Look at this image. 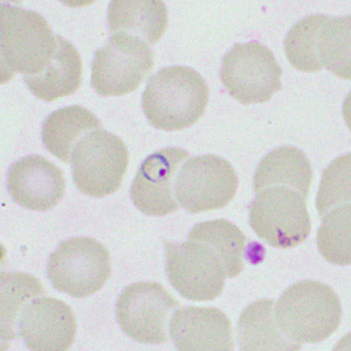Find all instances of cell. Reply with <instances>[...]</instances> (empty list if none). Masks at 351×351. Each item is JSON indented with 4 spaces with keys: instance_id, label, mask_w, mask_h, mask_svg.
Listing matches in <instances>:
<instances>
[{
    "instance_id": "7a4b0ae2",
    "label": "cell",
    "mask_w": 351,
    "mask_h": 351,
    "mask_svg": "<svg viewBox=\"0 0 351 351\" xmlns=\"http://www.w3.org/2000/svg\"><path fill=\"white\" fill-rule=\"evenodd\" d=\"M280 330L295 343H319L329 339L342 319L335 291L319 281H300L282 293L276 304Z\"/></svg>"
},
{
    "instance_id": "603a6c76",
    "label": "cell",
    "mask_w": 351,
    "mask_h": 351,
    "mask_svg": "<svg viewBox=\"0 0 351 351\" xmlns=\"http://www.w3.org/2000/svg\"><path fill=\"white\" fill-rule=\"evenodd\" d=\"M329 16L314 14L298 21L285 39V51L289 62L300 72L316 73L322 69L317 44L319 33Z\"/></svg>"
},
{
    "instance_id": "5b68a950",
    "label": "cell",
    "mask_w": 351,
    "mask_h": 351,
    "mask_svg": "<svg viewBox=\"0 0 351 351\" xmlns=\"http://www.w3.org/2000/svg\"><path fill=\"white\" fill-rule=\"evenodd\" d=\"M129 164V152L119 136L95 130L79 141L73 150L72 173L76 188L93 198L117 191Z\"/></svg>"
},
{
    "instance_id": "4fadbf2b",
    "label": "cell",
    "mask_w": 351,
    "mask_h": 351,
    "mask_svg": "<svg viewBox=\"0 0 351 351\" xmlns=\"http://www.w3.org/2000/svg\"><path fill=\"white\" fill-rule=\"evenodd\" d=\"M190 154L180 148H165L148 156L132 180V203L144 215L163 217L178 210L172 185L184 160Z\"/></svg>"
},
{
    "instance_id": "ba28073f",
    "label": "cell",
    "mask_w": 351,
    "mask_h": 351,
    "mask_svg": "<svg viewBox=\"0 0 351 351\" xmlns=\"http://www.w3.org/2000/svg\"><path fill=\"white\" fill-rule=\"evenodd\" d=\"M154 67V52L145 41L120 32L95 52L92 87L101 96H123L137 90Z\"/></svg>"
},
{
    "instance_id": "e0dca14e",
    "label": "cell",
    "mask_w": 351,
    "mask_h": 351,
    "mask_svg": "<svg viewBox=\"0 0 351 351\" xmlns=\"http://www.w3.org/2000/svg\"><path fill=\"white\" fill-rule=\"evenodd\" d=\"M313 182V169L304 152L294 147H280L265 156L256 169L254 192L271 186H285L307 199Z\"/></svg>"
},
{
    "instance_id": "2e32d148",
    "label": "cell",
    "mask_w": 351,
    "mask_h": 351,
    "mask_svg": "<svg viewBox=\"0 0 351 351\" xmlns=\"http://www.w3.org/2000/svg\"><path fill=\"white\" fill-rule=\"evenodd\" d=\"M56 52L45 71L36 75H25V84L33 95L52 102L73 95L82 82V60L75 46L56 36Z\"/></svg>"
},
{
    "instance_id": "6da1fadb",
    "label": "cell",
    "mask_w": 351,
    "mask_h": 351,
    "mask_svg": "<svg viewBox=\"0 0 351 351\" xmlns=\"http://www.w3.org/2000/svg\"><path fill=\"white\" fill-rule=\"evenodd\" d=\"M208 87L191 67L163 68L149 79L142 96V108L149 122L160 130H184L204 115Z\"/></svg>"
},
{
    "instance_id": "30bf717a",
    "label": "cell",
    "mask_w": 351,
    "mask_h": 351,
    "mask_svg": "<svg viewBox=\"0 0 351 351\" xmlns=\"http://www.w3.org/2000/svg\"><path fill=\"white\" fill-rule=\"evenodd\" d=\"M180 302L157 282H137L125 288L116 304L121 329L136 342L163 344L169 341V319Z\"/></svg>"
},
{
    "instance_id": "7c38bea8",
    "label": "cell",
    "mask_w": 351,
    "mask_h": 351,
    "mask_svg": "<svg viewBox=\"0 0 351 351\" xmlns=\"http://www.w3.org/2000/svg\"><path fill=\"white\" fill-rule=\"evenodd\" d=\"M76 328L74 313L66 302L39 296L23 308L16 337L29 350L66 351L75 339Z\"/></svg>"
},
{
    "instance_id": "44dd1931",
    "label": "cell",
    "mask_w": 351,
    "mask_h": 351,
    "mask_svg": "<svg viewBox=\"0 0 351 351\" xmlns=\"http://www.w3.org/2000/svg\"><path fill=\"white\" fill-rule=\"evenodd\" d=\"M190 241L205 243L223 263L226 276H239L248 258V238L230 220L216 219L197 223L189 234Z\"/></svg>"
},
{
    "instance_id": "8992f818",
    "label": "cell",
    "mask_w": 351,
    "mask_h": 351,
    "mask_svg": "<svg viewBox=\"0 0 351 351\" xmlns=\"http://www.w3.org/2000/svg\"><path fill=\"white\" fill-rule=\"evenodd\" d=\"M250 225L260 239L281 250L304 243L311 231L306 199L285 186H271L256 193L250 205Z\"/></svg>"
},
{
    "instance_id": "d6986e66",
    "label": "cell",
    "mask_w": 351,
    "mask_h": 351,
    "mask_svg": "<svg viewBox=\"0 0 351 351\" xmlns=\"http://www.w3.org/2000/svg\"><path fill=\"white\" fill-rule=\"evenodd\" d=\"M274 309L276 302L265 299L253 302L243 311L237 328L240 350H300L302 348L280 330Z\"/></svg>"
},
{
    "instance_id": "9c48e42d",
    "label": "cell",
    "mask_w": 351,
    "mask_h": 351,
    "mask_svg": "<svg viewBox=\"0 0 351 351\" xmlns=\"http://www.w3.org/2000/svg\"><path fill=\"white\" fill-rule=\"evenodd\" d=\"M239 180L232 164L223 157H192L180 167L175 195L190 213L219 210L236 196Z\"/></svg>"
},
{
    "instance_id": "7402d4cb",
    "label": "cell",
    "mask_w": 351,
    "mask_h": 351,
    "mask_svg": "<svg viewBox=\"0 0 351 351\" xmlns=\"http://www.w3.org/2000/svg\"><path fill=\"white\" fill-rule=\"evenodd\" d=\"M46 295L36 276L23 271L1 273V341L16 339L14 330L21 311L31 300Z\"/></svg>"
},
{
    "instance_id": "cb8c5ba5",
    "label": "cell",
    "mask_w": 351,
    "mask_h": 351,
    "mask_svg": "<svg viewBox=\"0 0 351 351\" xmlns=\"http://www.w3.org/2000/svg\"><path fill=\"white\" fill-rule=\"evenodd\" d=\"M350 16L329 18L319 33L317 53L322 67L350 80Z\"/></svg>"
},
{
    "instance_id": "ac0fdd59",
    "label": "cell",
    "mask_w": 351,
    "mask_h": 351,
    "mask_svg": "<svg viewBox=\"0 0 351 351\" xmlns=\"http://www.w3.org/2000/svg\"><path fill=\"white\" fill-rule=\"evenodd\" d=\"M108 25L112 34L140 36L154 45L168 26V10L160 0H114L109 4Z\"/></svg>"
},
{
    "instance_id": "9a60e30c",
    "label": "cell",
    "mask_w": 351,
    "mask_h": 351,
    "mask_svg": "<svg viewBox=\"0 0 351 351\" xmlns=\"http://www.w3.org/2000/svg\"><path fill=\"white\" fill-rule=\"evenodd\" d=\"M231 322L218 308H180L171 316L170 336L182 351H231Z\"/></svg>"
},
{
    "instance_id": "484cf974",
    "label": "cell",
    "mask_w": 351,
    "mask_h": 351,
    "mask_svg": "<svg viewBox=\"0 0 351 351\" xmlns=\"http://www.w3.org/2000/svg\"><path fill=\"white\" fill-rule=\"evenodd\" d=\"M351 155L341 156L332 160L324 171L319 184L316 208L319 218H324L328 212L351 200Z\"/></svg>"
},
{
    "instance_id": "277c9868",
    "label": "cell",
    "mask_w": 351,
    "mask_h": 351,
    "mask_svg": "<svg viewBox=\"0 0 351 351\" xmlns=\"http://www.w3.org/2000/svg\"><path fill=\"white\" fill-rule=\"evenodd\" d=\"M110 276L108 250L89 237L64 240L48 259L47 276L53 287L75 299L95 294Z\"/></svg>"
},
{
    "instance_id": "ffe728a7",
    "label": "cell",
    "mask_w": 351,
    "mask_h": 351,
    "mask_svg": "<svg viewBox=\"0 0 351 351\" xmlns=\"http://www.w3.org/2000/svg\"><path fill=\"white\" fill-rule=\"evenodd\" d=\"M102 124L92 112L81 106L58 109L45 120L41 137L45 148L62 162H69L81 136L101 130Z\"/></svg>"
},
{
    "instance_id": "3957f363",
    "label": "cell",
    "mask_w": 351,
    "mask_h": 351,
    "mask_svg": "<svg viewBox=\"0 0 351 351\" xmlns=\"http://www.w3.org/2000/svg\"><path fill=\"white\" fill-rule=\"evenodd\" d=\"M3 73L36 75L56 54L58 41L44 16L31 10L0 6Z\"/></svg>"
},
{
    "instance_id": "52a82bcc",
    "label": "cell",
    "mask_w": 351,
    "mask_h": 351,
    "mask_svg": "<svg viewBox=\"0 0 351 351\" xmlns=\"http://www.w3.org/2000/svg\"><path fill=\"white\" fill-rule=\"evenodd\" d=\"M276 56L258 41L236 44L223 58L220 80L228 94L243 104H265L281 90Z\"/></svg>"
},
{
    "instance_id": "d4e9b609",
    "label": "cell",
    "mask_w": 351,
    "mask_h": 351,
    "mask_svg": "<svg viewBox=\"0 0 351 351\" xmlns=\"http://www.w3.org/2000/svg\"><path fill=\"white\" fill-rule=\"evenodd\" d=\"M317 247L324 259L334 265L351 263V205L343 204L324 217L317 232Z\"/></svg>"
},
{
    "instance_id": "5bb4252c",
    "label": "cell",
    "mask_w": 351,
    "mask_h": 351,
    "mask_svg": "<svg viewBox=\"0 0 351 351\" xmlns=\"http://www.w3.org/2000/svg\"><path fill=\"white\" fill-rule=\"evenodd\" d=\"M8 189L16 204L48 211L60 203L66 190L64 172L41 156H27L8 170Z\"/></svg>"
},
{
    "instance_id": "8fae6325",
    "label": "cell",
    "mask_w": 351,
    "mask_h": 351,
    "mask_svg": "<svg viewBox=\"0 0 351 351\" xmlns=\"http://www.w3.org/2000/svg\"><path fill=\"white\" fill-rule=\"evenodd\" d=\"M167 273L172 287L185 299L212 301L221 294L226 273L223 263L205 243L164 240Z\"/></svg>"
}]
</instances>
